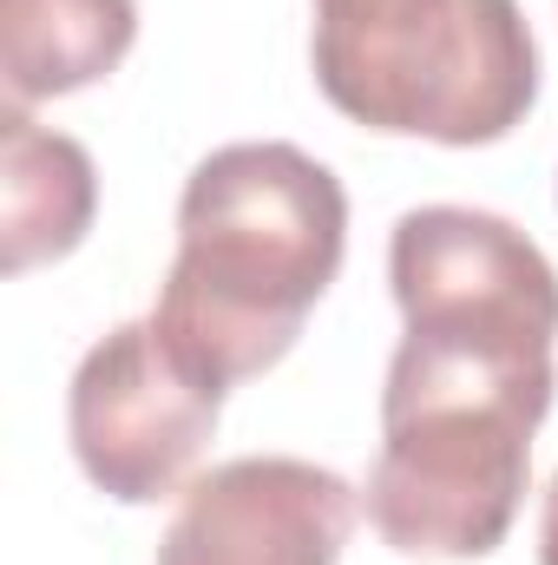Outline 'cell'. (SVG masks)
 Returning <instances> with one entry per match:
<instances>
[{"label": "cell", "mask_w": 558, "mask_h": 565, "mask_svg": "<svg viewBox=\"0 0 558 565\" xmlns=\"http://www.w3.org/2000/svg\"><path fill=\"white\" fill-rule=\"evenodd\" d=\"M348 257V191L302 145L211 151L178 198V257L151 302L164 342L217 388L277 369Z\"/></svg>", "instance_id": "6da1fadb"}, {"label": "cell", "mask_w": 558, "mask_h": 565, "mask_svg": "<svg viewBox=\"0 0 558 565\" xmlns=\"http://www.w3.org/2000/svg\"><path fill=\"white\" fill-rule=\"evenodd\" d=\"M552 395L558 382L395 349L382 388V454L362 493L375 533L401 559H486L506 546Z\"/></svg>", "instance_id": "7a4b0ae2"}, {"label": "cell", "mask_w": 558, "mask_h": 565, "mask_svg": "<svg viewBox=\"0 0 558 565\" xmlns=\"http://www.w3.org/2000/svg\"><path fill=\"white\" fill-rule=\"evenodd\" d=\"M322 99L388 139L500 145L539 99V40L519 0H315Z\"/></svg>", "instance_id": "3957f363"}, {"label": "cell", "mask_w": 558, "mask_h": 565, "mask_svg": "<svg viewBox=\"0 0 558 565\" xmlns=\"http://www.w3.org/2000/svg\"><path fill=\"white\" fill-rule=\"evenodd\" d=\"M388 282L420 349L552 369L558 349V270L506 217L473 204H420L388 237Z\"/></svg>", "instance_id": "277c9868"}, {"label": "cell", "mask_w": 558, "mask_h": 565, "mask_svg": "<svg viewBox=\"0 0 558 565\" xmlns=\"http://www.w3.org/2000/svg\"><path fill=\"white\" fill-rule=\"evenodd\" d=\"M224 395L197 362H184L164 329L139 316L106 329L66 388V434L79 473L119 500V507H158L191 487L197 454L211 447Z\"/></svg>", "instance_id": "5b68a950"}, {"label": "cell", "mask_w": 558, "mask_h": 565, "mask_svg": "<svg viewBox=\"0 0 558 565\" xmlns=\"http://www.w3.org/2000/svg\"><path fill=\"white\" fill-rule=\"evenodd\" d=\"M362 493L315 460L244 454L197 473L158 540V565H342Z\"/></svg>", "instance_id": "8992f818"}, {"label": "cell", "mask_w": 558, "mask_h": 565, "mask_svg": "<svg viewBox=\"0 0 558 565\" xmlns=\"http://www.w3.org/2000/svg\"><path fill=\"white\" fill-rule=\"evenodd\" d=\"M99 211V171L86 145L46 132L26 106L0 113V270L26 277L33 264H60L86 244Z\"/></svg>", "instance_id": "52a82bcc"}, {"label": "cell", "mask_w": 558, "mask_h": 565, "mask_svg": "<svg viewBox=\"0 0 558 565\" xmlns=\"http://www.w3.org/2000/svg\"><path fill=\"white\" fill-rule=\"evenodd\" d=\"M139 40V0H0V79L7 106L66 99L126 66Z\"/></svg>", "instance_id": "ba28073f"}, {"label": "cell", "mask_w": 558, "mask_h": 565, "mask_svg": "<svg viewBox=\"0 0 558 565\" xmlns=\"http://www.w3.org/2000/svg\"><path fill=\"white\" fill-rule=\"evenodd\" d=\"M539 565H558V473L546 487V513H539Z\"/></svg>", "instance_id": "9c48e42d"}]
</instances>
